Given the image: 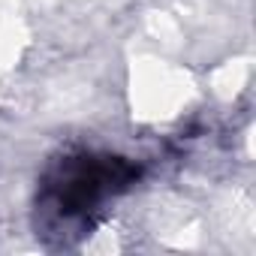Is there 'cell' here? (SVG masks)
<instances>
[{"label": "cell", "instance_id": "obj_1", "mask_svg": "<svg viewBox=\"0 0 256 256\" xmlns=\"http://www.w3.org/2000/svg\"><path fill=\"white\" fill-rule=\"evenodd\" d=\"M139 169L120 157L72 154L58 160L36 193V235L66 247L88 235L106 205L136 181Z\"/></svg>", "mask_w": 256, "mask_h": 256}]
</instances>
